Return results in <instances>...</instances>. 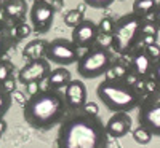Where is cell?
Returning a JSON list of instances; mask_svg holds the SVG:
<instances>
[{
    "mask_svg": "<svg viewBox=\"0 0 160 148\" xmlns=\"http://www.w3.org/2000/svg\"><path fill=\"white\" fill-rule=\"evenodd\" d=\"M47 45H48L47 40H40V38L31 40L22 49V58L29 59V61L31 59H38V58H45Z\"/></svg>",
    "mask_w": 160,
    "mask_h": 148,
    "instance_id": "17",
    "label": "cell"
},
{
    "mask_svg": "<svg viewBox=\"0 0 160 148\" xmlns=\"http://www.w3.org/2000/svg\"><path fill=\"white\" fill-rule=\"evenodd\" d=\"M55 7L48 0H34L29 8L31 27L37 34H47L55 21Z\"/></svg>",
    "mask_w": 160,
    "mask_h": 148,
    "instance_id": "8",
    "label": "cell"
},
{
    "mask_svg": "<svg viewBox=\"0 0 160 148\" xmlns=\"http://www.w3.org/2000/svg\"><path fill=\"white\" fill-rule=\"evenodd\" d=\"M154 58L148 53L146 46H136L130 53V59H128V75L133 76L138 81H142L146 78H151L152 73V67H154Z\"/></svg>",
    "mask_w": 160,
    "mask_h": 148,
    "instance_id": "9",
    "label": "cell"
},
{
    "mask_svg": "<svg viewBox=\"0 0 160 148\" xmlns=\"http://www.w3.org/2000/svg\"><path fill=\"white\" fill-rule=\"evenodd\" d=\"M138 121L152 137H160V88L152 89L142 97L138 107Z\"/></svg>",
    "mask_w": 160,
    "mask_h": 148,
    "instance_id": "6",
    "label": "cell"
},
{
    "mask_svg": "<svg viewBox=\"0 0 160 148\" xmlns=\"http://www.w3.org/2000/svg\"><path fill=\"white\" fill-rule=\"evenodd\" d=\"M75 64H77V73L80 76L87 80H95L98 76L106 75V72L114 64V58L111 49L93 46L87 49V53L80 56Z\"/></svg>",
    "mask_w": 160,
    "mask_h": 148,
    "instance_id": "5",
    "label": "cell"
},
{
    "mask_svg": "<svg viewBox=\"0 0 160 148\" xmlns=\"http://www.w3.org/2000/svg\"><path fill=\"white\" fill-rule=\"evenodd\" d=\"M127 75H128V67L120 62H114L111 65V69L106 72V78L108 80H122V78H127Z\"/></svg>",
    "mask_w": 160,
    "mask_h": 148,
    "instance_id": "19",
    "label": "cell"
},
{
    "mask_svg": "<svg viewBox=\"0 0 160 148\" xmlns=\"http://www.w3.org/2000/svg\"><path fill=\"white\" fill-rule=\"evenodd\" d=\"M13 70H15V67H13L11 61L8 59H0V83H3L7 78L13 76Z\"/></svg>",
    "mask_w": 160,
    "mask_h": 148,
    "instance_id": "23",
    "label": "cell"
},
{
    "mask_svg": "<svg viewBox=\"0 0 160 148\" xmlns=\"http://www.w3.org/2000/svg\"><path fill=\"white\" fill-rule=\"evenodd\" d=\"M98 35H99L98 24L91 19H83L72 29L71 40L78 49H90L95 46Z\"/></svg>",
    "mask_w": 160,
    "mask_h": 148,
    "instance_id": "11",
    "label": "cell"
},
{
    "mask_svg": "<svg viewBox=\"0 0 160 148\" xmlns=\"http://www.w3.org/2000/svg\"><path fill=\"white\" fill-rule=\"evenodd\" d=\"M0 10H2L7 22H21L24 19V15L28 13V5L24 0H2Z\"/></svg>",
    "mask_w": 160,
    "mask_h": 148,
    "instance_id": "14",
    "label": "cell"
},
{
    "mask_svg": "<svg viewBox=\"0 0 160 148\" xmlns=\"http://www.w3.org/2000/svg\"><path fill=\"white\" fill-rule=\"evenodd\" d=\"M71 80H72L71 72L66 67H56V69H51V72L47 78V85L51 89H61V88L68 86Z\"/></svg>",
    "mask_w": 160,
    "mask_h": 148,
    "instance_id": "16",
    "label": "cell"
},
{
    "mask_svg": "<svg viewBox=\"0 0 160 148\" xmlns=\"http://www.w3.org/2000/svg\"><path fill=\"white\" fill-rule=\"evenodd\" d=\"M157 7V0H135L133 2V7H131V13H135V15L148 19L152 16V13Z\"/></svg>",
    "mask_w": 160,
    "mask_h": 148,
    "instance_id": "18",
    "label": "cell"
},
{
    "mask_svg": "<svg viewBox=\"0 0 160 148\" xmlns=\"http://www.w3.org/2000/svg\"><path fill=\"white\" fill-rule=\"evenodd\" d=\"M16 38L13 34V29H10V25L7 21H0V59H3L10 49L15 48Z\"/></svg>",
    "mask_w": 160,
    "mask_h": 148,
    "instance_id": "15",
    "label": "cell"
},
{
    "mask_svg": "<svg viewBox=\"0 0 160 148\" xmlns=\"http://www.w3.org/2000/svg\"><path fill=\"white\" fill-rule=\"evenodd\" d=\"M95 46L104 48V49H111V46H112V37H111L109 34H101V32H99Z\"/></svg>",
    "mask_w": 160,
    "mask_h": 148,
    "instance_id": "26",
    "label": "cell"
},
{
    "mask_svg": "<svg viewBox=\"0 0 160 148\" xmlns=\"http://www.w3.org/2000/svg\"><path fill=\"white\" fill-rule=\"evenodd\" d=\"M78 58H80L78 48L69 38H61V37L53 38L51 42H48L45 49V59L50 64H56L59 67L75 64Z\"/></svg>",
    "mask_w": 160,
    "mask_h": 148,
    "instance_id": "7",
    "label": "cell"
},
{
    "mask_svg": "<svg viewBox=\"0 0 160 148\" xmlns=\"http://www.w3.org/2000/svg\"><path fill=\"white\" fill-rule=\"evenodd\" d=\"M24 119L32 129L50 131L58 126L68 115L64 94L59 89H40L24 102Z\"/></svg>",
    "mask_w": 160,
    "mask_h": 148,
    "instance_id": "2",
    "label": "cell"
},
{
    "mask_svg": "<svg viewBox=\"0 0 160 148\" xmlns=\"http://www.w3.org/2000/svg\"><path fill=\"white\" fill-rule=\"evenodd\" d=\"M151 78L154 80V83L157 88H160V56L154 61V67H152V73Z\"/></svg>",
    "mask_w": 160,
    "mask_h": 148,
    "instance_id": "28",
    "label": "cell"
},
{
    "mask_svg": "<svg viewBox=\"0 0 160 148\" xmlns=\"http://www.w3.org/2000/svg\"><path fill=\"white\" fill-rule=\"evenodd\" d=\"M109 136L99 115L71 112L59 123L58 148H109Z\"/></svg>",
    "mask_w": 160,
    "mask_h": 148,
    "instance_id": "1",
    "label": "cell"
},
{
    "mask_svg": "<svg viewBox=\"0 0 160 148\" xmlns=\"http://www.w3.org/2000/svg\"><path fill=\"white\" fill-rule=\"evenodd\" d=\"M152 21L157 25V30L160 32V2H157V7H155V10L152 13Z\"/></svg>",
    "mask_w": 160,
    "mask_h": 148,
    "instance_id": "33",
    "label": "cell"
},
{
    "mask_svg": "<svg viewBox=\"0 0 160 148\" xmlns=\"http://www.w3.org/2000/svg\"><path fill=\"white\" fill-rule=\"evenodd\" d=\"M146 46V49H148V53L154 58V59H157L158 56H160V48H158V45H155V43H149V45H144Z\"/></svg>",
    "mask_w": 160,
    "mask_h": 148,
    "instance_id": "30",
    "label": "cell"
},
{
    "mask_svg": "<svg viewBox=\"0 0 160 148\" xmlns=\"http://www.w3.org/2000/svg\"><path fill=\"white\" fill-rule=\"evenodd\" d=\"M5 131H7V123H5V119L2 118V119H0V136H2Z\"/></svg>",
    "mask_w": 160,
    "mask_h": 148,
    "instance_id": "34",
    "label": "cell"
},
{
    "mask_svg": "<svg viewBox=\"0 0 160 148\" xmlns=\"http://www.w3.org/2000/svg\"><path fill=\"white\" fill-rule=\"evenodd\" d=\"M104 127L111 139H122L131 131V118L128 113H123V112L115 113L109 118Z\"/></svg>",
    "mask_w": 160,
    "mask_h": 148,
    "instance_id": "13",
    "label": "cell"
},
{
    "mask_svg": "<svg viewBox=\"0 0 160 148\" xmlns=\"http://www.w3.org/2000/svg\"><path fill=\"white\" fill-rule=\"evenodd\" d=\"M144 18L135 15V13H128V15L120 16L115 24L114 30L111 34L112 37V46L117 54H130L136 46L142 43V27H144Z\"/></svg>",
    "mask_w": 160,
    "mask_h": 148,
    "instance_id": "4",
    "label": "cell"
},
{
    "mask_svg": "<svg viewBox=\"0 0 160 148\" xmlns=\"http://www.w3.org/2000/svg\"><path fill=\"white\" fill-rule=\"evenodd\" d=\"M118 2H125V0H118Z\"/></svg>",
    "mask_w": 160,
    "mask_h": 148,
    "instance_id": "35",
    "label": "cell"
},
{
    "mask_svg": "<svg viewBox=\"0 0 160 148\" xmlns=\"http://www.w3.org/2000/svg\"><path fill=\"white\" fill-rule=\"evenodd\" d=\"M31 30H32V27H29L28 24L19 22V24L16 25V29L13 30V34H15V38L18 40V38H26V37L31 34Z\"/></svg>",
    "mask_w": 160,
    "mask_h": 148,
    "instance_id": "27",
    "label": "cell"
},
{
    "mask_svg": "<svg viewBox=\"0 0 160 148\" xmlns=\"http://www.w3.org/2000/svg\"><path fill=\"white\" fill-rule=\"evenodd\" d=\"M83 19H85V18H83V11L78 10V8H75V10H69L68 13H66V16H64V24L68 25V27L74 29L75 25H77L80 21H83Z\"/></svg>",
    "mask_w": 160,
    "mask_h": 148,
    "instance_id": "20",
    "label": "cell"
},
{
    "mask_svg": "<svg viewBox=\"0 0 160 148\" xmlns=\"http://www.w3.org/2000/svg\"><path fill=\"white\" fill-rule=\"evenodd\" d=\"M11 104H13L11 94L0 86V119L8 113V110L11 109Z\"/></svg>",
    "mask_w": 160,
    "mask_h": 148,
    "instance_id": "21",
    "label": "cell"
},
{
    "mask_svg": "<svg viewBox=\"0 0 160 148\" xmlns=\"http://www.w3.org/2000/svg\"><path fill=\"white\" fill-rule=\"evenodd\" d=\"M151 139H152V134L149 131H146L144 127H141V126L133 131V140H135L136 143H139V145H148L151 142Z\"/></svg>",
    "mask_w": 160,
    "mask_h": 148,
    "instance_id": "22",
    "label": "cell"
},
{
    "mask_svg": "<svg viewBox=\"0 0 160 148\" xmlns=\"http://www.w3.org/2000/svg\"><path fill=\"white\" fill-rule=\"evenodd\" d=\"M96 97L104 104L108 110L114 113H130L136 110L142 97L144 92L136 86L127 81V78L122 80H108L101 81L96 86Z\"/></svg>",
    "mask_w": 160,
    "mask_h": 148,
    "instance_id": "3",
    "label": "cell"
},
{
    "mask_svg": "<svg viewBox=\"0 0 160 148\" xmlns=\"http://www.w3.org/2000/svg\"><path fill=\"white\" fill-rule=\"evenodd\" d=\"M50 72H51V64L45 58L31 59L22 69H19L16 81L21 83V85H28V83H32V81L42 83L48 78Z\"/></svg>",
    "mask_w": 160,
    "mask_h": 148,
    "instance_id": "10",
    "label": "cell"
},
{
    "mask_svg": "<svg viewBox=\"0 0 160 148\" xmlns=\"http://www.w3.org/2000/svg\"><path fill=\"white\" fill-rule=\"evenodd\" d=\"M16 78H13V76H10V78H7L3 83H0V86H2L5 91H8L10 94L13 92V91H16Z\"/></svg>",
    "mask_w": 160,
    "mask_h": 148,
    "instance_id": "29",
    "label": "cell"
},
{
    "mask_svg": "<svg viewBox=\"0 0 160 148\" xmlns=\"http://www.w3.org/2000/svg\"><path fill=\"white\" fill-rule=\"evenodd\" d=\"M26 86V89H28V96L31 97V96H34L35 92H38L40 89V83H37V81H32V83H28V85H24Z\"/></svg>",
    "mask_w": 160,
    "mask_h": 148,
    "instance_id": "31",
    "label": "cell"
},
{
    "mask_svg": "<svg viewBox=\"0 0 160 148\" xmlns=\"http://www.w3.org/2000/svg\"><path fill=\"white\" fill-rule=\"evenodd\" d=\"M115 0H83V3L95 10H108Z\"/></svg>",
    "mask_w": 160,
    "mask_h": 148,
    "instance_id": "24",
    "label": "cell"
},
{
    "mask_svg": "<svg viewBox=\"0 0 160 148\" xmlns=\"http://www.w3.org/2000/svg\"><path fill=\"white\" fill-rule=\"evenodd\" d=\"M64 100L68 105V110L71 112H78L83 109V105L87 104L88 92L83 85L82 80H71L68 86L64 88Z\"/></svg>",
    "mask_w": 160,
    "mask_h": 148,
    "instance_id": "12",
    "label": "cell"
},
{
    "mask_svg": "<svg viewBox=\"0 0 160 148\" xmlns=\"http://www.w3.org/2000/svg\"><path fill=\"white\" fill-rule=\"evenodd\" d=\"M114 24H115V21L112 18H102L98 24V29H99L101 34H109L111 35L112 30H114Z\"/></svg>",
    "mask_w": 160,
    "mask_h": 148,
    "instance_id": "25",
    "label": "cell"
},
{
    "mask_svg": "<svg viewBox=\"0 0 160 148\" xmlns=\"http://www.w3.org/2000/svg\"><path fill=\"white\" fill-rule=\"evenodd\" d=\"M82 110L87 112V113H91V115H99L98 105H96L95 102H87V104L83 105V109H82Z\"/></svg>",
    "mask_w": 160,
    "mask_h": 148,
    "instance_id": "32",
    "label": "cell"
}]
</instances>
